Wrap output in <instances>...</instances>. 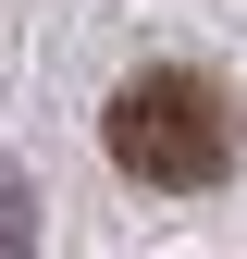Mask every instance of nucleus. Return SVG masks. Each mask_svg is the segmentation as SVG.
<instances>
[{"label": "nucleus", "mask_w": 247, "mask_h": 259, "mask_svg": "<svg viewBox=\"0 0 247 259\" xmlns=\"http://www.w3.org/2000/svg\"><path fill=\"white\" fill-rule=\"evenodd\" d=\"M99 136H111L124 173L161 185V198H198V185H223V173H235V99L198 74V62H148L136 87H111Z\"/></svg>", "instance_id": "nucleus-1"}]
</instances>
